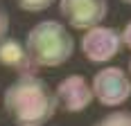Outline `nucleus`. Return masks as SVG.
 <instances>
[{
  "label": "nucleus",
  "mask_w": 131,
  "mask_h": 126,
  "mask_svg": "<svg viewBox=\"0 0 131 126\" xmlns=\"http://www.w3.org/2000/svg\"><path fill=\"white\" fill-rule=\"evenodd\" d=\"M57 108L54 92L36 74H20L5 90V113L16 126H43Z\"/></svg>",
  "instance_id": "f257e3e1"
},
{
  "label": "nucleus",
  "mask_w": 131,
  "mask_h": 126,
  "mask_svg": "<svg viewBox=\"0 0 131 126\" xmlns=\"http://www.w3.org/2000/svg\"><path fill=\"white\" fill-rule=\"evenodd\" d=\"M25 50L36 68H59L75 52V38L59 20H41L27 32Z\"/></svg>",
  "instance_id": "f03ea898"
},
{
  "label": "nucleus",
  "mask_w": 131,
  "mask_h": 126,
  "mask_svg": "<svg viewBox=\"0 0 131 126\" xmlns=\"http://www.w3.org/2000/svg\"><path fill=\"white\" fill-rule=\"evenodd\" d=\"M91 90L93 97L102 106L115 108V106H122L131 97V79L124 70H120L115 65H106L95 72L91 81Z\"/></svg>",
  "instance_id": "7ed1b4c3"
},
{
  "label": "nucleus",
  "mask_w": 131,
  "mask_h": 126,
  "mask_svg": "<svg viewBox=\"0 0 131 126\" xmlns=\"http://www.w3.org/2000/svg\"><path fill=\"white\" fill-rule=\"evenodd\" d=\"M79 47H81V54L91 63H108L120 54L122 38H120V32L113 27L95 25L84 32Z\"/></svg>",
  "instance_id": "20e7f679"
},
{
  "label": "nucleus",
  "mask_w": 131,
  "mask_h": 126,
  "mask_svg": "<svg viewBox=\"0 0 131 126\" xmlns=\"http://www.w3.org/2000/svg\"><path fill=\"white\" fill-rule=\"evenodd\" d=\"M59 14L75 29H91L102 25L108 14L106 0H59Z\"/></svg>",
  "instance_id": "39448f33"
},
{
  "label": "nucleus",
  "mask_w": 131,
  "mask_h": 126,
  "mask_svg": "<svg viewBox=\"0 0 131 126\" xmlns=\"http://www.w3.org/2000/svg\"><path fill=\"white\" fill-rule=\"evenodd\" d=\"M57 106L66 113H81L93 104V90L91 83L81 74H70L59 81V86L54 90Z\"/></svg>",
  "instance_id": "423d86ee"
},
{
  "label": "nucleus",
  "mask_w": 131,
  "mask_h": 126,
  "mask_svg": "<svg viewBox=\"0 0 131 126\" xmlns=\"http://www.w3.org/2000/svg\"><path fill=\"white\" fill-rule=\"evenodd\" d=\"M0 65L16 70L18 74H34V70H36L25 45L16 38H2L0 41Z\"/></svg>",
  "instance_id": "0eeeda50"
},
{
  "label": "nucleus",
  "mask_w": 131,
  "mask_h": 126,
  "mask_svg": "<svg viewBox=\"0 0 131 126\" xmlns=\"http://www.w3.org/2000/svg\"><path fill=\"white\" fill-rule=\"evenodd\" d=\"M93 126H131V110H115L95 122Z\"/></svg>",
  "instance_id": "6e6552de"
},
{
  "label": "nucleus",
  "mask_w": 131,
  "mask_h": 126,
  "mask_svg": "<svg viewBox=\"0 0 131 126\" xmlns=\"http://www.w3.org/2000/svg\"><path fill=\"white\" fill-rule=\"evenodd\" d=\"M23 11H29V14H39V11H45L54 5V0H14Z\"/></svg>",
  "instance_id": "1a4fd4ad"
},
{
  "label": "nucleus",
  "mask_w": 131,
  "mask_h": 126,
  "mask_svg": "<svg viewBox=\"0 0 131 126\" xmlns=\"http://www.w3.org/2000/svg\"><path fill=\"white\" fill-rule=\"evenodd\" d=\"M7 29H9V14H7V9L0 5V41L7 36Z\"/></svg>",
  "instance_id": "9d476101"
},
{
  "label": "nucleus",
  "mask_w": 131,
  "mask_h": 126,
  "mask_svg": "<svg viewBox=\"0 0 131 126\" xmlns=\"http://www.w3.org/2000/svg\"><path fill=\"white\" fill-rule=\"evenodd\" d=\"M120 38H122V47H127V50H131V20L124 25V29H122V34H120Z\"/></svg>",
  "instance_id": "9b49d317"
},
{
  "label": "nucleus",
  "mask_w": 131,
  "mask_h": 126,
  "mask_svg": "<svg viewBox=\"0 0 131 126\" xmlns=\"http://www.w3.org/2000/svg\"><path fill=\"white\" fill-rule=\"evenodd\" d=\"M122 2H127V5H131V0H122Z\"/></svg>",
  "instance_id": "f8f14e48"
},
{
  "label": "nucleus",
  "mask_w": 131,
  "mask_h": 126,
  "mask_svg": "<svg viewBox=\"0 0 131 126\" xmlns=\"http://www.w3.org/2000/svg\"><path fill=\"white\" fill-rule=\"evenodd\" d=\"M129 74H131V61H129Z\"/></svg>",
  "instance_id": "ddd939ff"
}]
</instances>
